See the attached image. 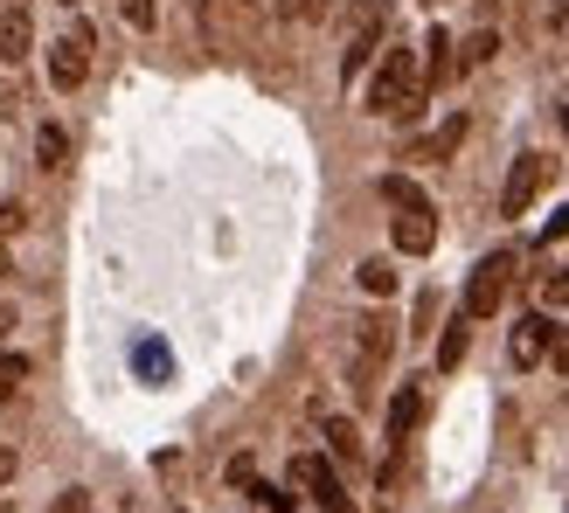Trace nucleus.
<instances>
[{
	"mask_svg": "<svg viewBox=\"0 0 569 513\" xmlns=\"http://www.w3.org/2000/svg\"><path fill=\"white\" fill-rule=\"evenodd\" d=\"M8 333H14V305H0V348H8Z\"/></svg>",
	"mask_w": 569,
	"mask_h": 513,
	"instance_id": "obj_27",
	"label": "nucleus"
},
{
	"mask_svg": "<svg viewBox=\"0 0 569 513\" xmlns=\"http://www.w3.org/2000/svg\"><path fill=\"white\" fill-rule=\"evenodd\" d=\"M278 14L284 21H312V14H327V0H278Z\"/></svg>",
	"mask_w": 569,
	"mask_h": 513,
	"instance_id": "obj_21",
	"label": "nucleus"
},
{
	"mask_svg": "<svg viewBox=\"0 0 569 513\" xmlns=\"http://www.w3.org/2000/svg\"><path fill=\"white\" fill-rule=\"evenodd\" d=\"M445 77H451V36H445V28H431V36H423V98H431Z\"/></svg>",
	"mask_w": 569,
	"mask_h": 513,
	"instance_id": "obj_12",
	"label": "nucleus"
},
{
	"mask_svg": "<svg viewBox=\"0 0 569 513\" xmlns=\"http://www.w3.org/2000/svg\"><path fill=\"white\" fill-rule=\"evenodd\" d=\"M63 8H77V0H63Z\"/></svg>",
	"mask_w": 569,
	"mask_h": 513,
	"instance_id": "obj_32",
	"label": "nucleus"
},
{
	"mask_svg": "<svg viewBox=\"0 0 569 513\" xmlns=\"http://www.w3.org/2000/svg\"><path fill=\"white\" fill-rule=\"evenodd\" d=\"M507 284H515V250H493V256H479L472 278H466V320H493L500 299H507Z\"/></svg>",
	"mask_w": 569,
	"mask_h": 513,
	"instance_id": "obj_2",
	"label": "nucleus"
},
{
	"mask_svg": "<svg viewBox=\"0 0 569 513\" xmlns=\"http://www.w3.org/2000/svg\"><path fill=\"white\" fill-rule=\"evenodd\" d=\"M0 278H8V243H0Z\"/></svg>",
	"mask_w": 569,
	"mask_h": 513,
	"instance_id": "obj_29",
	"label": "nucleus"
},
{
	"mask_svg": "<svg viewBox=\"0 0 569 513\" xmlns=\"http://www.w3.org/2000/svg\"><path fill=\"white\" fill-rule=\"evenodd\" d=\"M417 104H423V63H417V49H382L376 77H368V111H376V119H410Z\"/></svg>",
	"mask_w": 569,
	"mask_h": 513,
	"instance_id": "obj_1",
	"label": "nucleus"
},
{
	"mask_svg": "<svg viewBox=\"0 0 569 513\" xmlns=\"http://www.w3.org/2000/svg\"><path fill=\"white\" fill-rule=\"evenodd\" d=\"M459 147H466V111H451V119H445L438 132H423L417 147H410V160H451Z\"/></svg>",
	"mask_w": 569,
	"mask_h": 513,
	"instance_id": "obj_11",
	"label": "nucleus"
},
{
	"mask_svg": "<svg viewBox=\"0 0 569 513\" xmlns=\"http://www.w3.org/2000/svg\"><path fill=\"white\" fill-rule=\"evenodd\" d=\"M292 486H306V500L320 513H348V486H340V472L320 459V451H299L292 459Z\"/></svg>",
	"mask_w": 569,
	"mask_h": 513,
	"instance_id": "obj_5",
	"label": "nucleus"
},
{
	"mask_svg": "<svg viewBox=\"0 0 569 513\" xmlns=\"http://www.w3.org/2000/svg\"><path fill=\"white\" fill-rule=\"evenodd\" d=\"M431 243H438V209H431V202H410L403 215H396V250H403V256H423Z\"/></svg>",
	"mask_w": 569,
	"mask_h": 513,
	"instance_id": "obj_9",
	"label": "nucleus"
},
{
	"mask_svg": "<svg viewBox=\"0 0 569 513\" xmlns=\"http://www.w3.org/2000/svg\"><path fill=\"white\" fill-rule=\"evenodd\" d=\"M21 222H28V209H21V202H0V243H8Z\"/></svg>",
	"mask_w": 569,
	"mask_h": 513,
	"instance_id": "obj_24",
	"label": "nucleus"
},
{
	"mask_svg": "<svg viewBox=\"0 0 569 513\" xmlns=\"http://www.w3.org/2000/svg\"><path fill=\"white\" fill-rule=\"evenodd\" d=\"M28 42H36L28 8H0V63H28Z\"/></svg>",
	"mask_w": 569,
	"mask_h": 513,
	"instance_id": "obj_10",
	"label": "nucleus"
},
{
	"mask_svg": "<svg viewBox=\"0 0 569 513\" xmlns=\"http://www.w3.org/2000/svg\"><path fill=\"white\" fill-rule=\"evenodd\" d=\"M14 472H21V459H14V451H8V444H0V486H8V479H14Z\"/></svg>",
	"mask_w": 569,
	"mask_h": 513,
	"instance_id": "obj_26",
	"label": "nucleus"
},
{
	"mask_svg": "<svg viewBox=\"0 0 569 513\" xmlns=\"http://www.w3.org/2000/svg\"><path fill=\"white\" fill-rule=\"evenodd\" d=\"M355 278H361V292H376V299H389V292H396V271H389V256H368V264H361Z\"/></svg>",
	"mask_w": 569,
	"mask_h": 513,
	"instance_id": "obj_18",
	"label": "nucleus"
},
{
	"mask_svg": "<svg viewBox=\"0 0 569 513\" xmlns=\"http://www.w3.org/2000/svg\"><path fill=\"white\" fill-rule=\"evenodd\" d=\"M542 181H549V160H542V153H521L515 167H507L500 215H528V209H535V194H542Z\"/></svg>",
	"mask_w": 569,
	"mask_h": 513,
	"instance_id": "obj_7",
	"label": "nucleus"
},
{
	"mask_svg": "<svg viewBox=\"0 0 569 513\" xmlns=\"http://www.w3.org/2000/svg\"><path fill=\"white\" fill-rule=\"evenodd\" d=\"M21 382H28V361L21 354H0V403H14Z\"/></svg>",
	"mask_w": 569,
	"mask_h": 513,
	"instance_id": "obj_20",
	"label": "nucleus"
},
{
	"mask_svg": "<svg viewBox=\"0 0 569 513\" xmlns=\"http://www.w3.org/2000/svg\"><path fill=\"white\" fill-rule=\"evenodd\" d=\"M36 160L49 167V174L70 160V139H63V125H42V132H36Z\"/></svg>",
	"mask_w": 569,
	"mask_h": 513,
	"instance_id": "obj_17",
	"label": "nucleus"
},
{
	"mask_svg": "<svg viewBox=\"0 0 569 513\" xmlns=\"http://www.w3.org/2000/svg\"><path fill=\"white\" fill-rule=\"evenodd\" d=\"M382 36H389V0H348V56H340V77H361V63L376 56Z\"/></svg>",
	"mask_w": 569,
	"mask_h": 513,
	"instance_id": "obj_3",
	"label": "nucleus"
},
{
	"mask_svg": "<svg viewBox=\"0 0 569 513\" xmlns=\"http://www.w3.org/2000/svg\"><path fill=\"white\" fill-rule=\"evenodd\" d=\"M49 513H91V493H83V486H70V493H56V506Z\"/></svg>",
	"mask_w": 569,
	"mask_h": 513,
	"instance_id": "obj_22",
	"label": "nucleus"
},
{
	"mask_svg": "<svg viewBox=\"0 0 569 513\" xmlns=\"http://www.w3.org/2000/svg\"><path fill=\"white\" fill-rule=\"evenodd\" d=\"M417 416H423V395H417V389H396V403H389V444H396V451L410 444Z\"/></svg>",
	"mask_w": 569,
	"mask_h": 513,
	"instance_id": "obj_13",
	"label": "nucleus"
},
{
	"mask_svg": "<svg viewBox=\"0 0 569 513\" xmlns=\"http://www.w3.org/2000/svg\"><path fill=\"white\" fill-rule=\"evenodd\" d=\"M327 444H333V459H361V431H355L348 416H333V423H327Z\"/></svg>",
	"mask_w": 569,
	"mask_h": 513,
	"instance_id": "obj_19",
	"label": "nucleus"
},
{
	"mask_svg": "<svg viewBox=\"0 0 569 513\" xmlns=\"http://www.w3.org/2000/svg\"><path fill=\"white\" fill-rule=\"evenodd\" d=\"M126 21L132 28H153V0H126Z\"/></svg>",
	"mask_w": 569,
	"mask_h": 513,
	"instance_id": "obj_25",
	"label": "nucleus"
},
{
	"mask_svg": "<svg viewBox=\"0 0 569 513\" xmlns=\"http://www.w3.org/2000/svg\"><path fill=\"white\" fill-rule=\"evenodd\" d=\"M535 299H542V312H562V305H569V264L542 271V284H535Z\"/></svg>",
	"mask_w": 569,
	"mask_h": 513,
	"instance_id": "obj_16",
	"label": "nucleus"
},
{
	"mask_svg": "<svg viewBox=\"0 0 569 513\" xmlns=\"http://www.w3.org/2000/svg\"><path fill=\"white\" fill-rule=\"evenodd\" d=\"M466 340H472V320L459 312V320L445 326V340H438V368H459V361H466Z\"/></svg>",
	"mask_w": 569,
	"mask_h": 513,
	"instance_id": "obj_15",
	"label": "nucleus"
},
{
	"mask_svg": "<svg viewBox=\"0 0 569 513\" xmlns=\"http://www.w3.org/2000/svg\"><path fill=\"white\" fill-rule=\"evenodd\" d=\"M0 513H14V506H8V500H0Z\"/></svg>",
	"mask_w": 569,
	"mask_h": 513,
	"instance_id": "obj_31",
	"label": "nucleus"
},
{
	"mask_svg": "<svg viewBox=\"0 0 569 513\" xmlns=\"http://www.w3.org/2000/svg\"><path fill=\"white\" fill-rule=\"evenodd\" d=\"M549 237H569V209H556V215H549Z\"/></svg>",
	"mask_w": 569,
	"mask_h": 513,
	"instance_id": "obj_28",
	"label": "nucleus"
},
{
	"mask_svg": "<svg viewBox=\"0 0 569 513\" xmlns=\"http://www.w3.org/2000/svg\"><path fill=\"white\" fill-rule=\"evenodd\" d=\"M91 49H98L91 21H77L70 36H56V42H49V83H56V91H77V83L91 77Z\"/></svg>",
	"mask_w": 569,
	"mask_h": 513,
	"instance_id": "obj_4",
	"label": "nucleus"
},
{
	"mask_svg": "<svg viewBox=\"0 0 569 513\" xmlns=\"http://www.w3.org/2000/svg\"><path fill=\"white\" fill-rule=\"evenodd\" d=\"M562 132H569V104H562Z\"/></svg>",
	"mask_w": 569,
	"mask_h": 513,
	"instance_id": "obj_30",
	"label": "nucleus"
},
{
	"mask_svg": "<svg viewBox=\"0 0 569 513\" xmlns=\"http://www.w3.org/2000/svg\"><path fill=\"white\" fill-rule=\"evenodd\" d=\"M549 340H556V320L549 312H521L515 340H507V354H515V368H542L549 361Z\"/></svg>",
	"mask_w": 569,
	"mask_h": 513,
	"instance_id": "obj_8",
	"label": "nucleus"
},
{
	"mask_svg": "<svg viewBox=\"0 0 569 513\" xmlns=\"http://www.w3.org/2000/svg\"><path fill=\"white\" fill-rule=\"evenodd\" d=\"M493 49H500L493 28H472V36L459 42V56H451V70H479V63H493Z\"/></svg>",
	"mask_w": 569,
	"mask_h": 513,
	"instance_id": "obj_14",
	"label": "nucleus"
},
{
	"mask_svg": "<svg viewBox=\"0 0 569 513\" xmlns=\"http://www.w3.org/2000/svg\"><path fill=\"white\" fill-rule=\"evenodd\" d=\"M389 354H396V326L389 320H361V333H355V389L361 395H376V375H382Z\"/></svg>",
	"mask_w": 569,
	"mask_h": 513,
	"instance_id": "obj_6",
	"label": "nucleus"
},
{
	"mask_svg": "<svg viewBox=\"0 0 569 513\" xmlns=\"http://www.w3.org/2000/svg\"><path fill=\"white\" fill-rule=\"evenodd\" d=\"M549 368H556V375H569V326H556V340H549Z\"/></svg>",
	"mask_w": 569,
	"mask_h": 513,
	"instance_id": "obj_23",
	"label": "nucleus"
}]
</instances>
